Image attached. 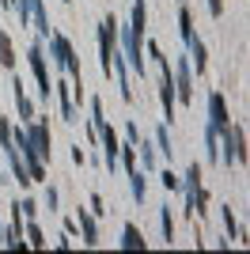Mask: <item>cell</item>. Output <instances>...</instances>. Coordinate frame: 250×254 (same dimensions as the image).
Masks as SVG:
<instances>
[{
  "label": "cell",
  "instance_id": "obj_1",
  "mask_svg": "<svg viewBox=\"0 0 250 254\" xmlns=\"http://www.w3.org/2000/svg\"><path fill=\"white\" fill-rule=\"evenodd\" d=\"M144 0H133V19L125 27V57H129V68H133L140 80H144V57H140V42H144Z\"/></svg>",
  "mask_w": 250,
  "mask_h": 254
},
{
  "label": "cell",
  "instance_id": "obj_2",
  "mask_svg": "<svg viewBox=\"0 0 250 254\" xmlns=\"http://www.w3.org/2000/svg\"><path fill=\"white\" fill-rule=\"evenodd\" d=\"M50 50H53V61H57V68H64V72L72 76V84H83V68H80V57L72 53V46H68V38H64L61 31H50Z\"/></svg>",
  "mask_w": 250,
  "mask_h": 254
},
{
  "label": "cell",
  "instance_id": "obj_3",
  "mask_svg": "<svg viewBox=\"0 0 250 254\" xmlns=\"http://www.w3.org/2000/svg\"><path fill=\"white\" fill-rule=\"evenodd\" d=\"M220 133H224V156H220V159H224V163L235 159V163L243 167V163H247V133H243V126H239V122H235V126L228 122Z\"/></svg>",
  "mask_w": 250,
  "mask_h": 254
},
{
  "label": "cell",
  "instance_id": "obj_4",
  "mask_svg": "<svg viewBox=\"0 0 250 254\" xmlns=\"http://www.w3.org/2000/svg\"><path fill=\"white\" fill-rule=\"evenodd\" d=\"M99 50H103V76H110V61H114V53H118V23H114V15H106V19L99 23Z\"/></svg>",
  "mask_w": 250,
  "mask_h": 254
},
{
  "label": "cell",
  "instance_id": "obj_5",
  "mask_svg": "<svg viewBox=\"0 0 250 254\" xmlns=\"http://www.w3.org/2000/svg\"><path fill=\"white\" fill-rule=\"evenodd\" d=\"M27 57H31V68H34V80H38V95L50 103L53 95V84H50V68H46V53H42V42H34L31 50H27Z\"/></svg>",
  "mask_w": 250,
  "mask_h": 254
},
{
  "label": "cell",
  "instance_id": "obj_6",
  "mask_svg": "<svg viewBox=\"0 0 250 254\" xmlns=\"http://www.w3.org/2000/svg\"><path fill=\"white\" fill-rule=\"evenodd\" d=\"M175 103H193V80L186 61H175Z\"/></svg>",
  "mask_w": 250,
  "mask_h": 254
},
{
  "label": "cell",
  "instance_id": "obj_7",
  "mask_svg": "<svg viewBox=\"0 0 250 254\" xmlns=\"http://www.w3.org/2000/svg\"><path fill=\"white\" fill-rule=\"evenodd\" d=\"M27 137H31L34 152H38L42 159L53 156V148H50V126H46V122H31V126H27Z\"/></svg>",
  "mask_w": 250,
  "mask_h": 254
},
{
  "label": "cell",
  "instance_id": "obj_8",
  "mask_svg": "<svg viewBox=\"0 0 250 254\" xmlns=\"http://www.w3.org/2000/svg\"><path fill=\"white\" fill-rule=\"evenodd\" d=\"M53 95H57V103H61V118L64 122H76V103H72V84H68V80H57V84H53Z\"/></svg>",
  "mask_w": 250,
  "mask_h": 254
},
{
  "label": "cell",
  "instance_id": "obj_9",
  "mask_svg": "<svg viewBox=\"0 0 250 254\" xmlns=\"http://www.w3.org/2000/svg\"><path fill=\"white\" fill-rule=\"evenodd\" d=\"M178 190H186V212L193 216V197H197V190H201V163H193V167L186 171V182H178Z\"/></svg>",
  "mask_w": 250,
  "mask_h": 254
},
{
  "label": "cell",
  "instance_id": "obj_10",
  "mask_svg": "<svg viewBox=\"0 0 250 254\" xmlns=\"http://www.w3.org/2000/svg\"><path fill=\"white\" fill-rule=\"evenodd\" d=\"M228 122H231V118H228V106H224V95H220V91H216V95H208V126L220 133Z\"/></svg>",
  "mask_w": 250,
  "mask_h": 254
},
{
  "label": "cell",
  "instance_id": "obj_11",
  "mask_svg": "<svg viewBox=\"0 0 250 254\" xmlns=\"http://www.w3.org/2000/svg\"><path fill=\"white\" fill-rule=\"evenodd\" d=\"M76 228H80V235H83V243H87V247H95V243H99V228H95L91 212L76 209Z\"/></svg>",
  "mask_w": 250,
  "mask_h": 254
},
{
  "label": "cell",
  "instance_id": "obj_12",
  "mask_svg": "<svg viewBox=\"0 0 250 254\" xmlns=\"http://www.w3.org/2000/svg\"><path fill=\"white\" fill-rule=\"evenodd\" d=\"M178 34H182V42H186V46L197 38V31H193V11H189L186 4L178 8Z\"/></svg>",
  "mask_w": 250,
  "mask_h": 254
},
{
  "label": "cell",
  "instance_id": "obj_13",
  "mask_svg": "<svg viewBox=\"0 0 250 254\" xmlns=\"http://www.w3.org/2000/svg\"><path fill=\"white\" fill-rule=\"evenodd\" d=\"M11 87H15V106H19V118H23V122H34V106H31V99H27V91H23V80H19V76H15V84H11Z\"/></svg>",
  "mask_w": 250,
  "mask_h": 254
},
{
  "label": "cell",
  "instance_id": "obj_14",
  "mask_svg": "<svg viewBox=\"0 0 250 254\" xmlns=\"http://www.w3.org/2000/svg\"><path fill=\"white\" fill-rule=\"evenodd\" d=\"M122 247H125V251H144V235H140V228H136V224H125Z\"/></svg>",
  "mask_w": 250,
  "mask_h": 254
},
{
  "label": "cell",
  "instance_id": "obj_15",
  "mask_svg": "<svg viewBox=\"0 0 250 254\" xmlns=\"http://www.w3.org/2000/svg\"><path fill=\"white\" fill-rule=\"evenodd\" d=\"M129 175H133V182H129V193H133V201H144V193H148V182H144V175H140V167H133Z\"/></svg>",
  "mask_w": 250,
  "mask_h": 254
},
{
  "label": "cell",
  "instance_id": "obj_16",
  "mask_svg": "<svg viewBox=\"0 0 250 254\" xmlns=\"http://www.w3.org/2000/svg\"><path fill=\"white\" fill-rule=\"evenodd\" d=\"M189 50H193V68H197V72H205V68H208V50H205V42H201V38H193V42H189Z\"/></svg>",
  "mask_w": 250,
  "mask_h": 254
},
{
  "label": "cell",
  "instance_id": "obj_17",
  "mask_svg": "<svg viewBox=\"0 0 250 254\" xmlns=\"http://www.w3.org/2000/svg\"><path fill=\"white\" fill-rule=\"evenodd\" d=\"M0 64L4 68H15V50H11V38L0 31Z\"/></svg>",
  "mask_w": 250,
  "mask_h": 254
},
{
  "label": "cell",
  "instance_id": "obj_18",
  "mask_svg": "<svg viewBox=\"0 0 250 254\" xmlns=\"http://www.w3.org/2000/svg\"><path fill=\"white\" fill-rule=\"evenodd\" d=\"M23 232H27V243H31V247H46V239H42V228L34 224V216H31V224H23Z\"/></svg>",
  "mask_w": 250,
  "mask_h": 254
},
{
  "label": "cell",
  "instance_id": "obj_19",
  "mask_svg": "<svg viewBox=\"0 0 250 254\" xmlns=\"http://www.w3.org/2000/svg\"><path fill=\"white\" fill-rule=\"evenodd\" d=\"M156 144H159V152H163L167 159L175 156V148H171V133H167V126H159V129H156Z\"/></svg>",
  "mask_w": 250,
  "mask_h": 254
},
{
  "label": "cell",
  "instance_id": "obj_20",
  "mask_svg": "<svg viewBox=\"0 0 250 254\" xmlns=\"http://www.w3.org/2000/svg\"><path fill=\"white\" fill-rule=\"evenodd\" d=\"M159 224H163V239H167V247H171V243H175V220H171V209L159 212Z\"/></svg>",
  "mask_w": 250,
  "mask_h": 254
},
{
  "label": "cell",
  "instance_id": "obj_21",
  "mask_svg": "<svg viewBox=\"0 0 250 254\" xmlns=\"http://www.w3.org/2000/svg\"><path fill=\"white\" fill-rule=\"evenodd\" d=\"M224 224H228V232L235 235V239H239V243H247V232H243L239 224H235V216H231V205H228V209H224Z\"/></svg>",
  "mask_w": 250,
  "mask_h": 254
},
{
  "label": "cell",
  "instance_id": "obj_22",
  "mask_svg": "<svg viewBox=\"0 0 250 254\" xmlns=\"http://www.w3.org/2000/svg\"><path fill=\"white\" fill-rule=\"evenodd\" d=\"M0 148H4V152L15 148V140H11V126L4 122V114H0Z\"/></svg>",
  "mask_w": 250,
  "mask_h": 254
},
{
  "label": "cell",
  "instance_id": "obj_23",
  "mask_svg": "<svg viewBox=\"0 0 250 254\" xmlns=\"http://www.w3.org/2000/svg\"><path fill=\"white\" fill-rule=\"evenodd\" d=\"M136 144H140V140H136ZM140 167L156 171V152H152V144H140Z\"/></svg>",
  "mask_w": 250,
  "mask_h": 254
},
{
  "label": "cell",
  "instance_id": "obj_24",
  "mask_svg": "<svg viewBox=\"0 0 250 254\" xmlns=\"http://www.w3.org/2000/svg\"><path fill=\"white\" fill-rule=\"evenodd\" d=\"M159 182H163V190H171V193L178 190V175H175V171H163V175H159Z\"/></svg>",
  "mask_w": 250,
  "mask_h": 254
},
{
  "label": "cell",
  "instance_id": "obj_25",
  "mask_svg": "<svg viewBox=\"0 0 250 254\" xmlns=\"http://www.w3.org/2000/svg\"><path fill=\"white\" fill-rule=\"evenodd\" d=\"M15 205H19V201H15ZM19 209H23V216H27V220H31V216H38V205H34L31 197H27V201H23Z\"/></svg>",
  "mask_w": 250,
  "mask_h": 254
},
{
  "label": "cell",
  "instance_id": "obj_26",
  "mask_svg": "<svg viewBox=\"0 0 250 254\" xmlns=\"http://www.w3.org/2000/svg\"><path fill=\"white\" fill-rule=\"evenodd\" d=\"M91 212H95V216H106V209H103V197H99V193H91Z\"/></svg>",
  "mask_w": 250,
  "mask_h": 254
},
{
  "label": "cell",
  "instance_id": "obj_27",
  "mask_svg": "<svg viewBox=\"0 0 250 254\" xmlns=\"http://www.w3.org/2000/svg\"><path fill=\"white\" fill-rule=\"evenodd\" d=\"M208 11H212V15H224V0H208Z\"/></svg>",
  "mask_w": 250,
  "mask_h": 254
},
{
  "label": "cell",
  "instance_id": "obj_28",
  "mask_svg": "<svg viewBox=\"0 0 250 254\" xmlns=\"http://www.w3.org/2000/svg\"><path fill=\"white\" fill-rule=\"evenodd\" d=\"M0 182H4V171H0Z\"/></svg>",
  "mask_w": 250,
  "mask_h": 254
},
{
  "label": "cell",
  "instance_id": "obj_29",
  "mask_svg": "<svg viewBox=\"0 0 250 254\" xmlns=\"http://www.w3.org/2000/svg\"><path fill=\"white\" fill-rule=\"evenodd\" d=\"M64 4H72V0H64Z\"/></svg>",
  "mask_w": 250,
  "mask_h": 254
},
{
  "label": "cell",
  "instance_id": "obj_30",
  "mask_svg": "<svg viewBox=\"0 0 250 254\" xmlns=\"http://www.w3.org/2000/svg\"><path fill=\"white\" fill-rule=\"evenodd\" d=\"M0 232H4V228H0Z\"/></svg>",
  "mask_w": 250,
  "mask_h": 254
}]
</instances>
